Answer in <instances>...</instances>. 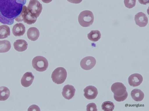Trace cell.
Returning a JSON list of instances; mask_svg holds the SVG:
<instances>
[{
    "label": "cell",
    "instance_id": "cell-29",
    "mask_svg": "<svg viewBox=\"0 0 149 111\" xmlns=\"http://www.w3.org/2000/svg\"><path fill=\"white\" fill-rule=\"evenodd\" d=\"M52 0H42V1L45 3H48L52 1Z\"/></svg>",
    "mask_w": 149,
    "mask_h": 111
},
{
    "label": "cell",
    "instance_id": "cell-21",
    "mask_svg": "<svg viewBox=\"0 0 149 111\" xmlns=\"http://www.w3.org/2000/svg\"><path fill=\"white\" fill-rule=\"evenodd\" d=\"M37 19V17L33 16L27 10V11L24 17L23 21L28 24L31 25L36 22Z\"/></svg>",
    "mask_w": 149,
    "mask_h": 111
},
{
    "label": "cell",
    "instance_id": "cell-15",
    "mask_svg": "<svg viewBox=\"0 0 149 111\" xmlns=\"http://www.w3.org/2000/svg\"><path fill=\"white\" fill-rule=\"evenodd\" d=\"M27 34L29 39L34 41L36 40L38 38L40 35V32L37 28L32 27L28 29Z\"/></svg>",
    "mask_w": 149,
    "mask_h": 111
},
{
    "label": "cell",
    "instance_id": "cell-24",
    "mask_svg": "<svg viewBox=\"0 0 149 111\" xmlns=\"http://www.w3.org/2000/svg\"><path fill=\"white\" fill-rule=\"evenodd\" d=\"M136 0H124V3L125 7L128 8H131L135 5Z\"/></svg>",
    "mask_w": 149,
    "mask_h": 111
},
{
    "label": "cell",
    "instance_id": "cell-7",
    "mask_svg": "<svg viewBox=\"0 0 149 111\" xmlns=\"http://www.w3.org/2000/svg\"><path fill=\"white\" fill-rule=\"evenodd\" d=\"M96 63V60L94 57L92 56H87L84 57L81 60L80 65L83 69L89 70L92 68Z\"/></svg>",
    "mask_w": 149,
    "mask_h": 111
},
{
    "label": "cell",
    "instance_id": "cell-18",
    "mask_svg": "<svg viewBox=\"0 0 149 111\" xmlns=\"http://www.w3.org/2000/svg\"><path fill=\"white\" fill-rule=\"evenodd\" d=\"M88 39L90 41L96 42L99 40L101 37V34L98 30H92L87 34Z\"/></svg>",
    "mask_w": 149,
    "mask_h": 111
},
{
    "label": "cell",
    "instance_id": "cell-6",
    "mask_svg": "<svg viewBox=\"0 0 149 111\" xmlns=\"http://www.w3.org/2000/svg\"><path fill=\"white\" fill-rule=\"evenodd\" d=\"M42 9V4L37 0H30L27 7L28 11L37 18L39 16Z\"/></svg>",
    "mask_w": 149,
    "mask_h": 111
},
{
    "label": "cell",
    "instance_id": "cell-12",
    "mask_svg": "<svg viewBox=\"0 0 149 111\" xmlns=\"http://www.w3.org/2000/svg\"><path fill=\"white\" fill-rule=\"evenodd\" d=\"M34 78V77L31 72H26L23 75L21 79L22 85L25 87L30 86L32 83Z\"/></svg>",
    "mask_w": 149,
    "mask_h": 111
},
{
    "label": "cell",
    "instance_id": "cell-4",
    "mask_svg": "<svg viewBox=\"0 0 149 111\" xmlns=\"http://www.w3.org/2000/svg\"><path fill=\"white\" fill-rule=\"evenodd\" d=\"M67 76V72L63 67L56 68L52 72L51 78L54 82L59 84L63 83L65 81Z\"/></svg>",
    "mask_w": 149,
    "mask_h": 111
},
{
    "label": "cell",
    "instance_id": "cell-2",
    "mask_svg": "<svg viewBox=\"0 0 149 111\" xmlns=\"http://www.w3.org/2000/svg\"><path fill=\"white\" fill-rule=\"evenodd\" d=\"M111 90L114 94V98L116 101H123L128 96L126 88L122 83H114L111 86Z\"/></svg>",
    "mask_w": 149,
    "mask_h": 111
},
{
    "label": "cell",
    "instance_id": "cell-1",
    "mask_svg": "<svg viewBox=\"0 0 149 111\" xmlns=\"http://www.w3.org/2000/svg\"><path fill=\"white\" fill-rule=\"evenodd\" d=\"M26 0H0V22L11 25L21 13Z\"/></svg>",
    "mask_w": 149,
    "mask_h": 111
},
{
    "label": "cell",
    "instance_id": "cell-11",
    "mask_svg": "<svg viewBox=\"0 0 149 111\" xmlns=\"http://www.w3.org/2000/svg\"><path fill=\"white\" fill-rule=\"evenodd\" d=\"M75 89L72 85H67L64 86L62 92L63 97L65 99L69 100L74 96Z\"/></svg>",
    "mask_w": 149,
    "mask_h": 111
},
{
    "label": "cell",
    "instance_id": "cell-16",
    "mask_svg": "<svg viewBox=\"0 0 149 111\" xmlns=\"http://www.w3.org/2000/svg\"><path fill=\"white\" fill-rule=\"evenodd\" d=\"M131 95L134 101H142L143 99L144 95L143 92L141 90L138 89H135L132 91Z\"/></svg>",
    "mask_w": 149,
    "mask_h": 111
},
{
    "label": "cell",
    "instance_id": "cell-26",
    "mask_svg": "<svg viewBox=\"0 0 149 111\" xmlns=\"http://www.w3.org/2000/svg\"><path fill=\"white\" fill-rule=\"evenodd\" d=\"M28 111H40V108L38 106L35 105H33L29 107L28 110Z\"/></svg>",
    "mask_w": 149,
    "mask_h": 111
},
{
    "label": "cell",
    "instance_id": "cell-28",
    "mask_svg": "<svg viewBox=\"0 0 149 111\" xmlns=\"http://www.w3.org/2000/svg\"><path fill=\"white\" fill-rule=\"evenodd\" d=\"M68 1L72 3L78 4L81 3L82 0H67Z\"/></svg>",
    "mask_w": 149,
    "mask_h": 111
},
{
    "label": "cell",
    "instance_id": "cell-14",
    "mask_svg": "<svg viewBox=\"0 0 149 111\" xmlns=\"http://www.w3.org/2000/svg\"><path fill=\"white\" fill-rule=\"evenodd\" d=\"M15 49L18 52H22L25 50L28 47L26 41L23 39H17L13 43Z\"/></svg>",
    "mask_w": 149,
    "mask_h": 111
},
{
    "label": "cell",
    "instance_id": "cell-20",
    "mask_svg": "<svg viewBox=\"0 0 149 111\" xmlns=\"http://www.w3.org/2000/svg\"><path fill=\"white\" fill-rule=\"evenodd\" d=\"M10 41L7 40L0 41V53H4L8 52L11 48Z\"/></svg>",
    "mask_w": 149,
    "mask_h": 111
},
{
    "label": "cell",
    "instance_id": "cell-13",
    "mask_svg": "<svg viewBox=\"0 0 149 111\" xmlns=\"http://www.w3.org/2000/svg\"><path fill=\"white\" fill-rule=\"evenodd\" d=\"M25 32V27L24 25L20 23L15 24L12 28V33L16 37H20L24 34Z\"/></svg>",
    "mask_w": 149,
    "mask_h": 111
},
{
    "label": "cell",
    "instance_id": "cell-22",
    "mask_svg": "<svg viewBox=\"0 0 149 111\" xmlns=\"http://www.w3.org/2000/svg\"><path fill=\"white\" fill-rule=\"evenodd\" d=\"M114 103L110 101L104 102L102 105V110L105 111H113L114 108Z\"/></svg>",
    "mask_w": 149,
    "mask_h": 111
},
{
    "label": "cell",
    "instance_id": "cell-17",
    "mask_svg": "<svg viewBox=\"0 0 149 111\" xmlns=\"http://www.w3.org/2000/svg\"><path fill=\"white\" fill-rule=\"evenodd\" d=\"M10 35V28L8 26L6 25L0 26V39L6 38Z\"/></svg>",
    "mask_w": 149,
    "mask_h": 111
},
{
    "label": "cell",
    "instance_id": "cell-27",
    "mask_svg": "<svg viewBox=\"0 0 149 111\" xmlns=\"http://www.w3.org/2000/svg\"><path fill=\"white\" fill-rule=\"evenodd\" d=\"M140 3L142 4L146 5L149 3V0H138Z\"/></svg>",
    "mask_w": 149,
    "mask_h": 111
},
{
    "label": "cell",
    "instance_id": "cell-5",
    "mask_svg": "<svg viewBox=\"0 0 149 111\" xmlns=\"http://www.w3.org/2000/svg\"><path fill=\"white\" fill-rule=\"evenodd\" d=\"M32 65L37 71L42 72L46 70L48 66L47 59L42 56H37L33 59Z\"/></svg>",
    "mask_w": 149,
    "mask_h": 111
},
{
    "label": "cell",
    "instance_id": "cell-10",
    "mask_svg": "<svg viewBox=\"0 0 149 111\" xmlns=\"http://www.w3.org/2000/svg\"><path fill=\"white\" fill-rule=\"evenodd\" d=\"M143 80L142 76L138 73H134L131 74L128 79L129 85L133 87H136L140 85Z\"/></svg>",
    "mask_w": 149,
    "mask_h": 111
},
{
    "label": "cell",
    "instance_id": "cell-3",
    "mask_svg": "<svg viewBox=\"0 0 149 111\" xmlns=\"http://www.w3.org/2000/svg\"><path fill=\"white\" fill-rule=\"evenodd\" d=\"M80 25L84 27L91 25L94 20V17L92 12L90 10H86L82 11L79 14L78 18Z\"/></svg>",
    "mask_w": 149,
    "mask_h": 111
},
{
    "label": "cell",
    "instance_id": "cell-9",
    "mask_svg": "<svg viewBox=\"0 0 149 111\" xmlns=\"http://www.w3.org/2000/svg\"><path fill=\"white\" fill-rule=\"evenodd\" d=\"M136 24L140 27L146 26L148 23V19L145 14L142 12L137 13L135 16Z\"/></svg>",
    "mask_w": 149,
    "mask_h": 111
},
{
    "label": "cell",
    "instance_id": "cell-25",
    "mask_svg": "<svg viewBox=\"0 0 149 111\" xmlns=\"http://www.w3.org/2000/svg\"><path fill=\"white\" fill-rule=\"evenodd\" d=\"M86 110L87 111H97V106L95 103H93L88 104L86 106Z\"/></svg>",
    "mask_w": 149,
    "mask_h": 111
},
{
    "label": "cell",
    "instance_id": "cell-19",
    "mask_svg": "<svg viewBox=\"0 0 149 111\" xmlns=\"http://www.w3.org/2000/svg\"><path fill=\"white\" fill-rule=\"evenodd\" d=\"M10 91L8 88L5 86L0 87V101H4L9 97Z\"/></svg>",
    "mask_w": 149,
    "mask_h": 111
},
{
    "label": "cell",
    "instance_id": "cell-8",
    "mask_svg": "<svg viewBox=\"0 0 149 111\" xmlns=\"http://www.w3.org/2000/svg\"><path fill=\"white\" fill-rule=\"evenodd\" d=\"M84 96L88 99H95L97 97L98 92L97 88L92 85H89L84 89Z\"/></svg>",
    "mask_w": 149,
    "mask_h": 111
},
{
    "label": "cell",
    "instance_id": "cell-23",
    "mask_svg": "<svg viewBox=\"0 0 149 111\" xmlns=\"http://www.w3.org/2000/svg\"><path fill=\"white\" fill-rule=\"evenodd\" d=\"M27 11V7L23 5L21 13L15 19V20L17 22H21L23 21L24 17Z\"/></svg>",
    "mask_w": 149,
    "mask_h": 111
}]
</instances>
